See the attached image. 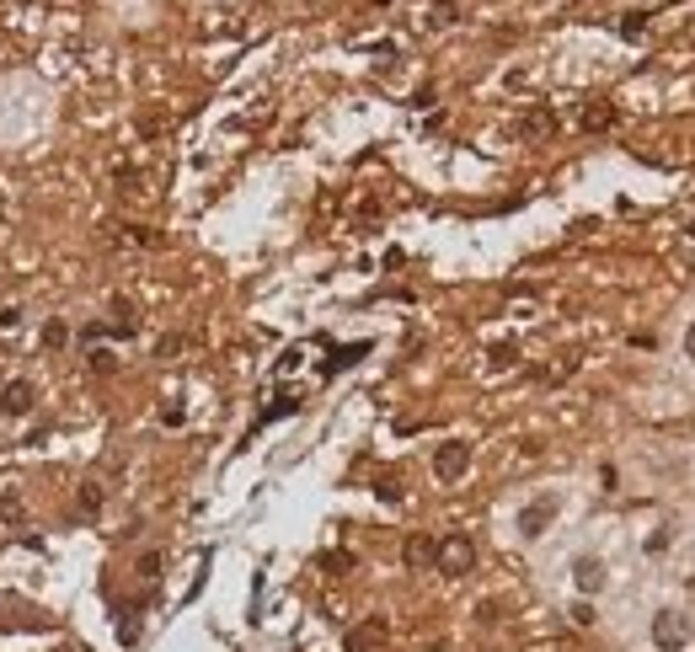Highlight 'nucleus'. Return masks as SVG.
I'll return each instance as SVG.
<instances>
[{"label":"nucleus","mask_w":695,"mask_h":652,"mask_svg":"<svg viewBox=\"0 0 695 652\" xmlns=\"http://www.w3.org/2000/svg\"><path fill=\"white\" fill-rule=\"evenodd\" d=\"M556 514H562V498H556V492H540L535 503H524L519 508V519H514V530L524 535V540H540L556 524Z\"/></svg>","instance_id":"nucleus-1"},{"label":"nucleus","mask_w":695,"mask_h":652,"mask_svg":"<svg viewBox=\"0 0 695 652\" xmlns=\"http://www.w3.org/2000/svg\"><path fill=\"white\" fill-rule=\"evenodd\" d=\"M690 615L685 610H658L653 615V647L658 652H685L690 647Z\"/></svg>","instance_id":"nucleus-2"},{"label":"nucleus","mask_w":695,"mask_h":652,"mask_svg":"<svg viewBox=\"0 0 695 652\" xmlns=\"http://www.w3.org/2000/svg\"><path fill=\"white\" fill-rule=\"evenodd\" d=\"M434 567L439 572H450V578H460V572H471L476 567V546L466 535H450V540H439V551H434Z\"/></svg>","instance_id":"nucleus-3"},{"label":"nucleus","mask_w":695,"mask_h":652,"mask_svg":"<svg viewBox=\"0 0 695 652\" xmlns=\"http://www.w3.org/2000/svg\"><path fill=\"white\" fill-rule=\"evenodd\" d=\"M466 471H471V444H460V439L439 444V455H434V476H439V481H460Z\"/></svg>","instance_id":"nucleus-4"},{"label":"nucleus","mask_w":695,"mask_h":652,"mask_svg":"<svg viewBox=\"0 0 695 652\" xmlns=\"http://www.w3.org/2000/svg\"><path fill=\"white\" fill-rule=\"evenodd\" d=\"M33 407H38V385L33 380H11L6 391H0V412L6 417H27Z\"/></svg>","instance_id":"nucleus-5"},{"label":"nucleus","mask_w":695,"mask_h":652,"mask_svg":"<svg viewBox=\"0 0 695 652\" xmlns=\"http://www.w3.org/2000/svg\"><path fill=\"white\" fill-rule=\"evenodd\" d=\"M605 583H610V572H605L599 556H573V588L578 594H599Z\"/></svg>","instance_id":"nucleus-6"},{"label":"nucleus","mask_w":695,"mask_h":652,"mask_svg":"<svg viewBox=\"0 0 695 652\" xmlns=\"http://www.w3.org/2000/svg\"><path fill=\"white\" fill-rule=\"evenodd\" d=\"M434 540H423V535H417V540H407V567H428V562H434Z\"/></svg>","instance_id":"nucleus-7"},{"label":"nucleus","mask_w":695,"mask_h":652,"mask_svg":"<svg viewBox=\"0 0 695 652\" xmlns=\"http://www.w3.org/2000/svg\"><path fill=\"white\" fill-rule=\"evenodd\" d=\"M0 519H6V524H22L27 519V508H22L17 492H0Z\"/></svg>","instance_id":"nucleus-8"},{"label":"nucleus","mask_w":695,"mask_h":652,"mask_svg":"<svg viewBox=\"0 0 695 652\" xmlns=\"http://www.w3.org/2000/svg\"><path fill=\"white\" fill-rule=\"evenodd\" d=\"M375 642H380V626H369V631H353V636H348V652H369Z\"/></svg>","instance_id":"nucleus-9"},{"label":"nucleus","mask_w":695,"mask_h":652,"mask_svg":"<svg viewBox=\"0 0 695 652\" xmlns=\"http://www.w3.org/2000/svg\"><path fill=\"white\" fill-rule=\"evenodd\" d=\"M546 129H551L546 113H530V118H524V134H546Z\"/></svg>","instance_id":"nucleus-10"},{"label":"nucleus","mask_w":695,"mask_h":652,"mask_svg":"<svg viewBox=\"0 0 695 652\" xmlns=\"http://www.w3.org/2000/svg\"><path fill=\"white\" fill-rule=\"evenodd\" d=\"M97 503H102V492L86 481V487H81V508H86V514H97Z\"/></svg>","instance_id":"nucleus-11"},{"label":"nucleus","mask_w":695,"mask_h":652,"mask_svg":"<svg viewBox=\"0 0 695 652\" xmlns=\"http://www.w3.org/2000/svg\"><path fill=\"white\" fill-rule=\"evenodd\" d=\"M685 359H690V364H695V321H690V326H685Z\"/></svg>","instance_id":"nucleus-12"},{"label":"nucleus","mask_w":695,"mask_h":652,"mask_svg":"<svg viewBox=\"0 0 695 652\" xmlns=\"http://www.w3.org/2000/svg\"><path fill=\"white\" fill-rule=\"evenodd\" d=\"M690 241H695V225H690Z\"/></svg>","instance_id":"nucleus-13"}]
</instances>
